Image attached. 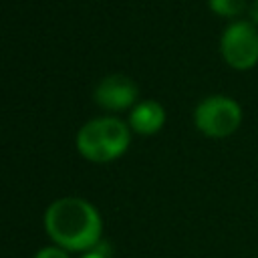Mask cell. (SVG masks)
Wrapping results in <instances>:
<instances>
[{
    "mask_svg": "<svg viewBox=\"0 0 258 258\" xmlns=\"http://www.w3.org/2000/svg\"><path fill=\"white\" fill-rule=\"evenodd\" d=\"M48 236L64 250H89L99 244L101 218L97 210L81 198H60L44 214Z\"/></svg>",
    "mask_w": 258,
    "mask_h": 258,
    "instance_id": "6da1fadb",
    "label": "cell"
},
{
    "mask_svg": "<svg viewBox=\"0 0 258 258\" xmlns=\"http://www.w3.org/2000/svg\"><path fill=\"white\" fill-rule=\"evenodd\" d=\"M129 143V131L115 117H99L81 127L77 133L79 151L93 161H109L123 153Z\"/></svg>",
    "mask_w": 258,
    "mask_h": 258,
    "instance_id": "7a4b0ae2",
    "label": "cell"
},
{
    "mask_svg": "<svg viewBox=\"0 0 258 258\" xmlns=\"http://www.w3.org/2000/svg\"><path fill=\"white\" fill-rule=\"evenodd\" d=\"M194 117L202 133L210 137H226L238 129L242 121V111L236 101L222 95H212L196 107Z\"/></svg>",
    "mask_w": 258,
    "mask_h": 258,
    "instance_id": "3957f363",
    "label": "cell"
},
{
    "mask_svg": "<svg viewBox=\"0 0 258 258\" xmlns=\"http://www.w3.org/2000/svg\"><path fill=\"white\" fill-rule=\"evenodd\" d=\"M222 54L234 69L246 71L258 62V30L250 22H234L222 34Z\"/></svg>",
    "mask_w": 258,
    "mask_h": 258,
    "instance_id": "277c9868",
    "label": "cell"
},
{
    "mask_svg": "<svg viewBox=\"0 0 258 258\" xmlns=\"http://www.w3.org/2000/svg\"><path fill=\"white\" fill-rule=\"evenodd\" d=\"M137 95L135 83L125 75H107L95 87V101L107 109H121L133 103Z\"/></svg>",
    "mask_w": 258,
    "mask_h": 258,
    "instance_id": "5b68a950",
    "label": "cell"
},
{
    "mask_svg": "<svg viewBox=\"0 0 258 258\" xmlns=\"http://www.w3.org/2000/svg\"><path fill=\"white\" fill-rule=\"evenodd\" d=\"M163 119H165V113H163V107L155 101H143L139 103L133 111H131V127L137 129L139 133H153L157 131L161 125H163Z\"/></svg>",
    "mask_w": 258,
    "mask_h": 258,
    "instance_id": "8992f818",
    "label": "cell"
},
{
    "mask_svg": "<svg viewBox=\"0 0 258 258\" xmlns=\"http://www.w3.org/2000/svg\"><path fill=\"white\" fill-rule=\"evenodd\" d=\"M210 8L220 16H238L246 8V0H210Z\"/></svg>",
    "mask_w": 258,
    "mask_h": 258,
    "instance_id": "52a82bcc",
    "label": "cell"
},
{
    "mask_svg": "<svg viewBox=\"0 0 258 258\" xmlns=\"http://www.w3.org/2000/svg\"><path fill=\"white\" fill-rule=\"evenodd\" d=\"M34 258H69V256H67L64 248H60V246H48V248L38 250V254Z\"/></svg>",
    "mask_w": 258,
    "mask_h": 258,
    "instance_id": "ba28073f",
    "label": "cell"
},
{
    "mask_svg": "<svg viewBox=\"0 0 258 258\" xmlns=\"http://www.w3.org/2000/svg\"><path fill=\"white\" fill-rule=\"evenodd\" d=\"M83 258H109V252H107V246H101V250H95V252H89V254H85Z\"/></svg>",
    "mask_w": 258,
    "mask_h": 258,
    "instance_id": "9c48e42d",
    "label": "cell"
},
{
    "mask_svg": "<svg viewBox=\"0 0 258 258\" xmlns=\"http://www.w3.org/2000/svg\"><path fill=\"white\" fill-rule=\"evenodd\" d=\"M250 18H252L254 24H258V0H254L250 4Z\"/></svg>",
    "mask_w": 258,
    "mask_h": 258,
    "instance_id": "30bf717a",
    "label": "cell"
}]
</instances>
